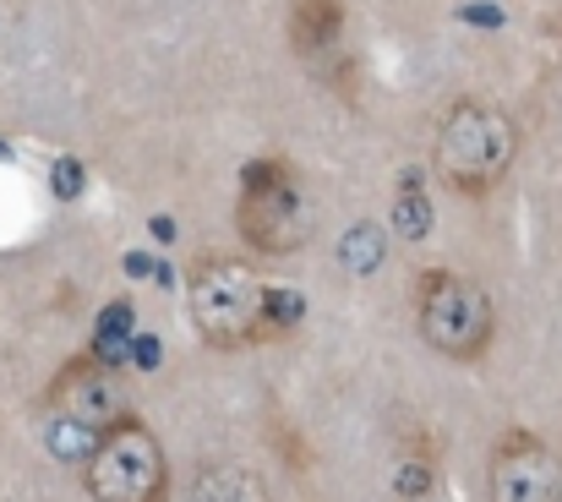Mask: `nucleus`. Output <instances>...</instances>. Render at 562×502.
<instances>
[{
    "label": "nucleus",
    "mask_w": 562,
    "mask_h": 502,
    "mask_svg": "<svg viewBox=\"0 0 562 502\" xmlns=\"http://www.w3.org/2000/svg\"><path fill=\"white\" fill-rule=\"evenodd\" d=\"M187 306L191 328L213 349H246V344L290 334L301 323V295L273 290L257 268H246V257H224V252L191 263Z\"/></svg>",
    "instance_id": "1"
},
{
    "label": "nucleus",
    "mask_w": 562,
    "mask_h": 502,
    "mask_svg": "<svg viewBox=\"0 0 562 502\" xmlns=\"http://www.w3.org/2000/svg\"><path fill=\"white\" fill-rule=\"evenodd\" d=\"M514 154H519V126L508 110L486 99H453L431 137V165L442 175V186L459 197L497 191L514 169Z\"/></svg>",
    "instance_id": "2"
},
{
    "label": "nucleus",
    "mask_w": 562,
    "mask_h": 502,
    "mask_svg": "<svg viewBox=\"0 0 562 502\" xmlns=\"http://www.w3.org/2000/svg\"><path fill=\"white\" fill-rule=\"evenodd\" d=\"M235 230L251 252L262 257H290L312 241V197L301 169L279 154L240 169V197H235Z\"/></svg>",
    "instance_id": "3"
},
{
    "label": "nucleus",
    "mask_w": 562,
    "mask_h": 502,
    "mask_svg": "<svg viewBox=\"0 0 562 502\" xmlns=\"http://www.w3.org/2000/svg\"><path fill=\"white\" fill-rule=\"evenodd\" d=\"M415 328L448 360H481L497 334L492 295L453 268H420L415 279Z\"/></svg>",
    "instance_id": "4"
},
{
    "label": "nucleus",
    "mask_w": 562,
    "mask_h": 502,
    "mask_svg": "<svg viewBox=\"0 0 562 502\" xmlns=\"http://www.w3.org/2000/svg\"><path fill=\"white\" fill-rule=\"evenodd\" d=\"M82 487L93 502H165L170 465H165L159 437L137 415H121L115 426L99 432L93 454L82 459Z\"/></svg>",
    "instance_id": "5"
},
{
    "label": "nucleus",
    "mask_w": 562,
    "mask_h": 502,
    "mask_svg": "<svg viewBox=\"0 0 562 502\" xmlns=\"http://www.w3.org/2000/svg\"><path fill=\"white\" fill-rule=\"evenodd\" d=\"M486 498L492 502H562L558 454H552L536 432H525V426L503 432V437H497V448H492Z\"/></svg>",
    "instance_id": "6"
},
{
    "label": "nucleus",
    "mask_w": 562,
    "mask_h": 502,
    "mask_svg": "<svg viewBox=\"0 0 562 502\" xmlns=\"http://www.w3.org/2000/svg\"><path fill=\"white\" fill-rule=\"evenodd\" d=\"M49 410H60V415H71V426H82V432H104V426H115L121 415H132L126 404H121V382L110 377V366L88 349V355H77L55 382H49Z\"/></svg>",
    "instance_id": "7"
},
{
    "label": "nucleus",
    "mask_w": 562,
    "mask_h": 502,
    "mask_svg": "<svg viewBox=\"0 0 562 502\" xmlns=\"http://www.w3.org/2000/svg\"><path fill=\"white\" fill-rule=\"evenodd\" d=\"M345 0H290V49L306 66H328V77L334 60H345Z\"/></svg>",
    "instance_id": "8"
},
{
    "label": "nucleus",
    "mask_w": 562,
    "mask_h": 502,
    "mask_svg": "<svg viewBox=\"0 0 562 502\" xmlns=\"http://www.w3.org/2000/svg\"><path fill=\"white\" fill-rule=\"evenodd\" d=\"M187 502H273L262 470H251L246 459H213L191 476Z\"/></svg>",
    "instance_id": "9"
}]
</instances>
